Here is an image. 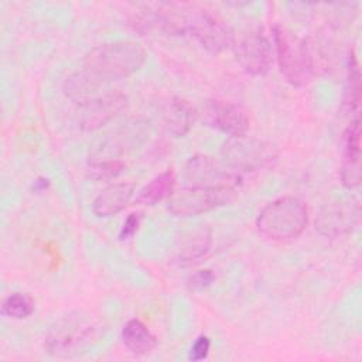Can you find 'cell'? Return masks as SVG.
Segmentation results:
<instances>
[{
  "instance_id": "4fadbf2b",
  "label": "cell",
  "mask_w": 362,
  "mask_h": 362,
  "mask_svg": "<svg viewBox=\"0 0 362 362\" xmlns=\"http://www.w3.org/2000/svg\"><path fill=\"white\" fill-rule=\"evenodd\" d=\"M344 160L341 165V182L354 189L361 184V122H351L344 134Z\"/></svg>"
},
{
  "instance_id": "3957f363",
  "label": "cell",
  "mask_w": 362,
  "mask_h": 362,
  "mask_svg": "<svg viewBox=\"0 0 362 362\" xmlns=\"http://www.w3.org/2000/svg\"><path fill=\"white\" fill-rule=\"evenodd\" d=\"M308 223V208L297 197L286 195L269 202L257 215L259 233L274 242L298 238Z\"/></svg>"
},
{
  "instance_id": "ac0fdd59",
  "label": "cell",
  "mask_w": 362,
  "mask_h": 362,
  "mask_svg": "<svg viewBox=\"0 0 362 362\" xmlns=\"http://www.w3.org/2000/svg\"><path fill=\"white\" fill-rule=\"evenodd\" d=\"M175 189V174L173 170H167L161 173L160 175L154 177L147 185H144L137 198L136 202L139 205H156L164 199H168Z\"/></svg>"
},
{
  "instance_id": "cb8c5ba5",
  "label": "cell",
  "mask_w": 362,
  "mask_h": 362,
  "mask_svg": "<svg viewBox=\"0 0 362 362\" xmlns=\"http://www.w3.org/2000/svg\"><path fill=\"white\" fill-rule=\"evenodd\" d=\"M212 279H214V276L209 270H201L191 277L189 286L192 288H204L205 286H208L212 281Z\"/></svg>"
},
{
  "instance_id": "8992f818",
  "label": "cell",
  "mask_w": 362,
  "mask_h": 362,
  "mask_svg": "<svg viewBox=\"0 0 362 362\" xmlns=\"http://www.w3.org/2000/svg\"><path fill=\"white\" fill-rule=\"evenodd\" d=\"M221 156L226 167L235 173H240L257 171L273 165L279 157V151L272 143L246 139L245 136L225 141Z\"/></svg>"
},
{
  "instance_id": "d6986e66",
  "label": "cell",
  "mask_w": 362,
  "mask_h": 362,
  "mask_svg": "<svg viewBox=\"0 0 362 362\" xmlns=\"http://www.w3.org/2000/svg\"><path fill=\"white\" fill-rule=\"evenodd\" d=\"M346 71H348V75H346L344 103L352 112V110H356L361 103V71H359L358 59L354 52H349Z\"/></svg>"
},
{
  "instance_id": "8fae6325",
  "label": "cell",
  "mask_w": 362,
  "mask_h": 362,
  "mask_svg": "<svg viewBox=\"0 0 362 362\" xmlns=\"http://www.w3.org/2000/svg\"><path fill=\"white\" fill-rule=\"evenodd\" d=\"M126 106V95L117 90H107L81 105L79 124L83 130H96L113 120Z\"/></svg>"
},
{
  "instance_id": "5b68a950",
  "label": "cell",
  "mask_w": 362,
  "mask_h": 362,
  "mask_svg": "<svg viewBox=\"0 0 362 362\" xmlns=\"http://www.w3.org/2000/svg\"><path fill=\"white\" fill-rule=\"evenodd\" d=\"M100 337V327L86 317H65L47 335L44 348L57 358H72L86 352Z\"/></svg>"
},
{
  "instance_id": "6da1fadb",
  "label": "cell",
  "mask_w": 362,
  "mask_h": 362,
  "mask_svg": "<svg viewBox=\"0 0 362 362\" xmlns=\"http://www.w3.org/2000/svg\"><path fill=\"white\" fill-rule=\"evenodd\" d=\"M154 24L171 35L191 34L206 51L219 54L235 42L226 23L211 11L189 3H165L154 11Z\"/></svg>"
},
{
  "instance_id": "7c38bea8",
  "label": "cell",
  "mask_w": 362,
  "mask_h": 362,
  "mask_svg": "<svg viewBox=\"0 0 362 362\" xmlns=\"http://www.w3.org/2000/svg\"><path fill=\"white\" fill-rule=\"evenodd\" d=\"M236 58L245 72L250 75H266L272 66L270 41L259 33L246 35L236 47Z\"/></svg>"
},
{
  "instance_id": "7402d4cb",
  "label": "cell",
  "mask_w": 362,
  "mask_h": 362,
  "mask_svg": "<svg viewBox=\"0 0 362 362\" xmlns=\"http://www.w3.org/2000/svg\"><path fill=\"white\" fill-rule=\"evenodd\" d=\"M209 348H211L209 338L205 335L198 337L189 349V359H192V361L205 359L209 354Z\"/></svg>"
},
{
  "instance_id": "ba28073f",
  "label": "cell",
  "mask_w": 362,
  "mask_h": 362,
  "mask_svg": "<svg viewBox=\"0 0 362 362\" xmlns=\"http://www.w3.org/2000/svg\"><path fill=\"white\" fill-rule=\"evenodd\" d=\"M361 204L352 195L337 197L321 206L315 218L317 230L327 238L351 233L361 222Z\"/></svg>"
},
{
  "instance_id": "5bb4252c",
  "label": "cell",
  "mask_w": 362,
  "mask_h": 362,
  "mask_svg": "<svg viewBox=\"0 0 362 362\" xmlns=\"http://www.w3.org/2000/svg\"><path fill=\"white\" fill-rule=\"evenodd\" d=\"M134 195L132 182H115L106 187L92 201V212L99 218L113 216L123 211Z\"/></svg>"
},
{
  "instance_id": "7a4b0ae2",
  "label": "cell",
  "mask_w": 362,
  "mask_h": 362,
  "mask_svg": "<svg viewBox=\"0 0 362 362\" xmlns=\"http://www.w3.org/2000/svg\"><path fill=\"white\" fill-rule=\"evenodd\" d=\"M147 54L136 41H115L92 48L82 61V69L96 79L109 83L137 72L146 62Z\"/></svg>"
},
{
  "instance_id": "9c48e42d",
  "label": "cell",
  "mask_w": 362,
  "mask_h": 362,
  "mask_svg": "<svg viewBox=\"0 0 362 362\" xmlns=\"http://www.w3.org/2000/svg\"><path fill=\"white\" fill-rule=\"evenodd\" d=\"M184 178L189 187H235L239 181V174L212 157L194 156L184 165Z\"/></svg>"
},
{
  "instance_id": "44dd1931",
  "label": "cell",
  "mask_w": 362,
  "mask_h": 362,
  "mask_svg": "<svg viewBox=\"0 0 362 362\" xmlns=\"http://www.w3.org/2000/svg\"><path fill=\"white\" fill-rule=\"evenodd\" d=\"M124 170V164L117 158H107V160H98L90 163L88 168V175L98 181H109L116 178Z\"/></svg>"
},
{
  "instance_id": "52a82bcc",
  "label": "cell",
  "mask_w": 362,
  "mask_h": 362,
  "mask_svg": "<svg viewBox=\"0 0 362 362\" xmlns=\"http://www.w3.org/2000/svg\"><path fill=\"white\" fill-rule=\"evenodd\" d=\"M236 198L235 187H187L168 198V211L177 216L199 215L229 205Z\"/></svg>"
},
{
  "instance_id": "30bf717a",
  "label": "cell",
  "mask_w": 362,
  "mask_h": 362,
  "mask_svg": "<svg viewBox=\"0 0 362 362\" xmlns=\"http://www.w3.org/2000/svg\"><path fill=\"white\" fill-rule=\"evenodd\" d=\"M204 119L209 126L230 136V139L245 137L250 129L246 112L232 102L209 100L204 107Z\"/></svg>"
},
{
  "instance_id": "ffe728a7",
  "label": "cell",
  "mask_w": 362,
  "mask_h": 362,
  "mask_svg": "<svg viewBox=\"0 0 362 362\" xmlns=\"http://www.w3.org/2000/svg\"><path fill=\"white\" fill-rule=\"evenodd\" d=\"M34 311V300L27 293L10 294L1 305V313L13 320H24Z\"/></svg>"
},
{
  "instance_id": "277c9868",
  "label": "cell",
  "mask_w": 362,
  "mask_h": 362,
  "mask_svg": "<svg viewBox=\"0 0 362 362\" xmlns=\"http://www.w3.org/2000/svg\"><path fill=\"white\" fill-rule=\"evenodd\" d=\"M279 69L293 86H305L314 76V59L307 41L283 25L273 27Z\"/></svg>"
},
{
  "instance_id": "2e32d148",
  "label": "cell",
  "mask_w": 362,
  "mask_h": 362,
  "mask_svg": "<svg viewBox=\"0 0 362 362\" xmlns=\"http://www.w3.org/2000/svg\"><path fill=\"white\" fill-rule=\"evenodd\" d=\"M194 122L191 105L182 99H171L163 110V123L165 130L174 137H182L188 133Z\"/></svg>"
},
{
  "instance_id": "603a6c76",
  "label": "cell",
  "mask_w": 362,
  "mask_h": 362,
  "mask_svg": "<svg viewBox=\"0 0 362 362\" xmlns=\"http://www.w3.org/2000/svg\"><path fill=\"white\" fill-rule=\"evenodd\" d=\"M140 225V214H130L126 219V222L123 223V228L119 233V238L123 240V239H129L130 236L134 235V232L137 230Z\"/></svg>"
},
{
  "instance_id": "9a60e30c",
  "label": "cell",
  "mask_w": 362,
  "mask_h": 362,
  "mask_svg": "<svg viewBox=\"0 0 362 362\" xmlns=\"http://www.w3.org/2000/svg\"><path fill=\"white\" fill-rule=\"evenodd\" d=\"M212 229L208 225H198L187 232L181 240L177 259L182 264H189L202 257L211 247Z\"/></svg>"
},
{
  "instance_id": "e0dca14e",
  "label": "cell",
  "mask_w": 362,
  "mask_h": 362,
  "mask_svg": "<svg viewBox=\"0 0 362 362\" xmlns=\"http://www.w3.org/2000/svg\"><path fill=\"white\" fill-rule=\"evenodd\" d=\"M122 341L124 346L134 355H147L157 345L154 334L137 318L129 320L123 325Z\"/></svg>"
}]
</instances>
